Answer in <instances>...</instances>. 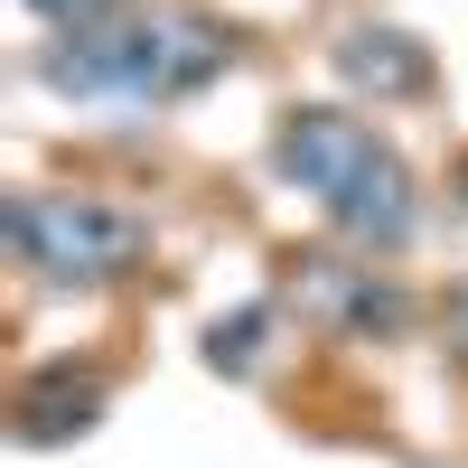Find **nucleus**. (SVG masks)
<instances>
[{"label":"nucleus","instance_id":"0eeeda50","mask_svg":"<svg viewBox=\"0 0 468 468\" xmlns=\"http://www.w3.org/2000/svg\"><path fill=\"white\" fill-rule=\"evenodd\" d=\"M262 328H271V300H253V309H234V319H216V328H207V366H216V375H244V366L262 356Z\"/></svg>","mask_w":468,"mask_h":468},{"label":"nucleus","instance_id":"20e7f679","mask_svg":"<svg viewBox=\"0 0 468 468\" xmlns=\"http://www.w3.org/2000/svg\"><path fill=\"white\" fill-rule=\"evenodd\" d=\"M10 421H19V450H57V441H85L94 421H103V375H94V366H37V375L19 384Z\"/></svg>","mask_w":468,"mask_h":468},{"label":"nucleus","instance_id":"f03ea898","mask_svg":"<svg viewBox=\"0 0 468 468\" xmlns=\"http://www.w3.org/2000/svg\"><path fill=\"white\" fill-rule=\"evenodd\" d=\"M225 66H234V28L225 19L150 0V10H122L112 28L57 37V48L37 57V85L85 94V103H178V94L216 85Z\"/></svg>","mask_w":468,"mask_h":468},{"label":"nucleus","instance_id":"f257e3e1","mask_svg":"<svg viewBox=\"0 0 468 468\" xmlns=\"http://www.w3.org/2000/svg\"><path fill=\"white\" fill-rule=\"evenodd\" d=\"M271 169H282L300 197H319L328 225L346 244H366V253H403L412 225H421V187L403 169V150L375 122L337 112V103H291L282 122H271Z\"/></svg>","mask_w":468,"mask_h":468},{"label":"nucleus","instance_id":"6e6552de","mask_svg":"<svg viewBox=\"0 0 468 468\" xmlns=\"http://www.w3.org/2000/svg\"><path fill=\"white\" fill-rule=\"evenodd\" d=\"M28 10L48 19L57 37H85V28H112V19L132 10V0H28Z\"/></svg>","mask_w":468,"mask_h":468},{"label":"nucleus","instance_id":"7ed1b4c3","mask_svg":"<svg viewBox=\"0 0 468 468\" xmlns=\"http://www.w3.org/2000/svg\"><path fill=\"white\" fill-rule=\"evenodd\" d=\"M0 234H10L19 271H37L57 291H103L150 253V225L112 197H85V187H28V197H10Z\"/></svg>","mask_w":468,"mask_h":468},{"label":"nucleus","instance_id":"423d86ee","mask_svg":"<svg viewBox=\"0 0 468 468\" xmlns=\"http://www.w3.org/2000/svg\"><path fill=\"white\" fill-rule=\"evenodd\" d=\"M300 291L319 300L337 328H403V319H412L394 282H375V271H346V262H300Z\"/></svg>","mask_w":468,"mask_h":468},{"label":"nucleus","instance_id":"39448f33","mask_svg":"<svg viewBox=\"0 0 468 468\" xmlns=\"http://www.w3.org/2000/svg\"><path fill=\"white\" fill-rule=\"evenodd\" d=\"M337 75L375 103H412L431 94V48H421L412 28H346L337 37Z\"/></svg>","mask_w":468,"mask_h":468}]
</instances>
